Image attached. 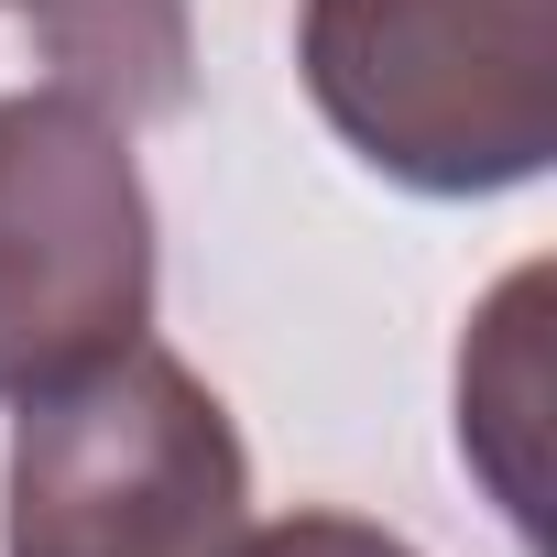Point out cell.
<instances>
[{"label":"cell","instance_id":"6da1fadb","mask_svg":"<svg viewBox=\"0 0 557 557\" xmlns=\"http://www.w3.org/2000/svg\"><path fill=\"white\" fill-rule=\"evenodd\" d=\"M296 77L405 197H513L557 164V0H296Z\"/></svg>","mask_w":557,"mask_h":557},{"label":"cell","instance_id":"7a4b0ae2","mask_svg":"<svg viewBox=\"0 0 557 557\" xmlns=\"http://www.w3.org/2000/svg\"><path fill=\"white\" fill-rule=\"evenodd\" d=\"M251 524V448L230 405L153 339L12 405L0 557H230Z\"/></svg>","mask_w":557,"mask_h":557},{"label":"cell","instance_id":"3957f363","mask_svg":"<svg viewBox=\"0 0 557 557\" xmlns=\"http://www.w3.org/2000/svg\"><path fill=\"white\" fill-rule=\"evenodd\" d=\"M153 339V197L132 132L77 88L0 99V405Z\"/></svg>","mask_w":557,"mask_h":557},{"label":"cell","instance_id":"277c9868","mask_svg":"<svg viewBox=\"0 0 557 557\" xmlns=\"http://www.w3.org/2000/svg\"><path fill=\"white\" fill-rule=\"evenodd\" d=\"M45 88H77L88 110H110L121 132L175 121L197 99V23L186 0H12Z\"/></svg>","mask_w":557,"mask_h":557},{"label":"cell","instance_id":"5b68a950","mask_svg":"<svg viewBox=\"0 0 557 557\" xmlns=\"http://www.w3.org/2000/svg\"><path fill=\"white\" fill-rule=\"evenodd\" d=\"M535 273L481 307V339L459 350V459L503 492V513L535 535Z\"/></svg>","mask_w":557,"mask_h":557},{"label":"cell","instance_id":"8992f818","mask_svg":"<svg viewBox=\"0 0 557 557\" xmlns=\"http://www.w3.org/2000/svg\"><path fill=\"white\" fill-rule=\"evenodd\" d=\"M230 557H416V546H405L394 524H372V513H329V503H307V513L240 524Z\"/></svg>","mask_w":557,"mask_h":557}]
</instances>
